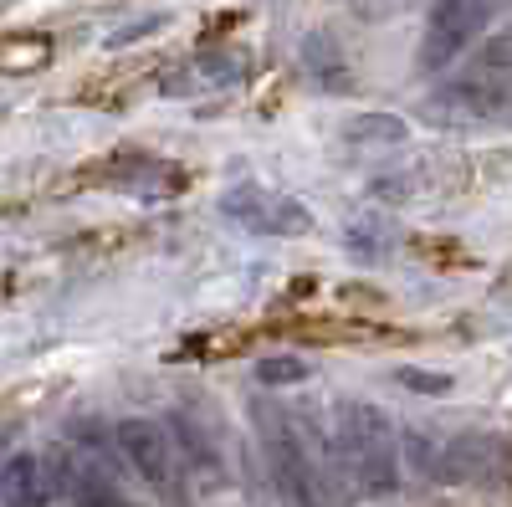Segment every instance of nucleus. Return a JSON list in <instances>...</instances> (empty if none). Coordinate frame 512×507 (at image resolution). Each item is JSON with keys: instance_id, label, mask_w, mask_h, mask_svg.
Segmentation results:
<instances>
[{"instance_id": "nucleus-2", "label": "nucleus", "mask_w": 512, "mask_h": 507, "mask_svg": "<svg viewBox=\"0 0 512 507\" xmlns=\"http://www.w3.org/2000/svg\"><path fill=\"white\" fill-rule=\"evenodd\" d=\"M441 98H446V108H456L466 118H502V113H512V36L487 41L482 57L472 62V72L456 77Z\"/></svg>"}, {"instance_id": "nucleus-8", "label": "nucleus", "mask_w": 512, "mask_h": 507, "mask_svg": "<svg viewBox=\"0 0 512 507\" xmlns=\"http://www.w3.org/2000/svg\"><path fill=\"white\" fill-rule=\"evenodd\" d=\"M344 139L354 144H405L410 139V123L395 113H359L344 123Z\"/></svg>"}, {"instance_id": "nucleus-1", "label": "nucleus", "mask_w": 512, "mask_h": 507, "mask_svg": "<svg viewBox=\"0 0 512 507\" xmlns=\"http://www.w3.org/2000/svg\"><path fill=\"white\" fill-rule=\"evenodd\" d=\"M338 451L359 492L390 497L400 487V441L390 415L369 400H344L338 405Z\"/></svg>"}, {"instance_id": "nucleus-4", "label": "nucleus", "mask_w": 512, "mask_h": 507, "mask_svg": "<svg viewBox=\"0 0 512 507\" xmlns=\"http://www.w3.org/2000/svg\"><path fill=\"white\" fill-rule=\"evenodd\" d=\"M262 441H267V461H272V477H277L282 497H287L292 507H318L313 461H308L303 436H297V426H292L287 410H262Z\"/></svg>"}, {"instance_id": "nucleus-14", "label": "nucleus", "mask_w": 512, "mask_h": 507, "mask_svg": "<svg viewBox=\"0 0 512 507\" xmlns=\"http://www.w3.org/2000/svg\"><path fill=\"white\" fill-rule=\"evenodd\" d=\"M395 379L415 395H451V374H441V369H400Z\"/></svg>"}, {"instance_id": "nucleus-16", "label": "nucleus", "mask_w": 512, "mask_h": 507, "mask_svg": "<svg viewBox=\"0 0 512 507\" xmlns=\"http://www.w3.org/2000/svg\"><path fill=\"white\" fill-rule=\"evenodd\" d=\"M374 195L379 200H405L410 185H405V175H384V180H374Z\"/></svg>"}, {"instance_id": "nucleus-13", "label": "nucleus", "mask_w": 512, "mask_h": 507, "mask_svg": "<svg viewBox=\"0 0 512 507\" xmlns=\"http://www.w3.org/2000/svg\"><path fill=\"white\" fill-rule=\"evenodd\" d=\"M349 246L364 251V257H379L384 246H395V226L390 221H379V216H364L349 226Z\"/></svg>"}, {"instance_id": "nucleus-9", "label": "nucleus", "mask_w": 512, "mask_h": 507, "mask_svg": "<svg viewBox=\"0 0 512 507\" xmlns=\"http://www.w3.org/2000/svg\"><path fill=\"white\" fill-rule=\"evenodd\" d=\"M303 67L313 72V82H323V88H344V52L333 47V36L313 31L303 41Z\"/></svg>"}, {"instance_id": "nucleus-11", "label": "nucleus", "mask_w": 512, "mask_h": 507, "mask_svg": "<svg viewBox=\"0 0 512 507\" xmlns=\"http://www.w3.org/2000/svg\"><path fill=\"white\" fill-rule=\"evenodd\" d=\"M47 62H52V41L47 36H16V41L0 47V67L6 72H36Z\"/></svg>"}, {"instance_id": "nucleus-15", "label": "nucleus", "mask_w": 512, "mask_h": 507, "mask_svg": "<svg viewBox=\"0 0 512 507\" xmlns=\"http://www.w3.org/2000/svg\"><path fill=\"white\" fill-rule=\"evenodd\" d=\"M164 26V16H149V21H134V26H118L113 36H108V47H128V41H144V36H154Z\"/></svg>"}, {"instance_id": "nucleus-7", "label": "nucleus", "mask_w": 512, "mask_h": 507, "mask_svg": "<svg viewBox=\"0 0 512 507\" xmlns=\"http://www.w3.org/2000/svg\"><path fill=\"white\" fill-rule=\"evenodd\" d=\"M502 461H507L502 436H492V431H461L456 441H446L436 451L431 477H441V482H492L502 472Z\"/></svg>"}, {"instance_id": "nucleus-6", "label": "nucleus", "mask_w": 512, "mask_h": 507, "mask_svg": "<svg viewBox=\"0 0 512 507\" xmlns=\"http://www.w3.org/2000/svg\"><path fill=\"white\" fill-rule=\"evenodd\" d=\"M221 210H226L236 226L256 231V236H297V231L313 226L308 205H297L287 195H272V190H256V185H236L221 200Z\"/></svg>"}, {"instance_id": "nucleus-5", "label": "nucleus", "mask_w": 512, "mask_h": 507, "mask_svg": "<svg viewBox=\"0 0 512 507\" xmlns=\"http://www.w3.org/2000/svg\"><path fill=\"white\" fill-rule=\"evenodd\" d=\"M113 446H118V456L134 467V477L139 482H149V487H169L175 482V441H169V431L159 426V420H139V415H128V420H118L113 426Z\"/></svg>"}, {"instance_id": "nucleus-3", "label": "nucleus", "mask_w": 512, "mask_h": 507, "mask_svg": "<svg viewBox=\"0 0 512 507\" xmlns=\"http://www.w3.org/2000/svg\"><path fill=\"white\" fill-rule=\"evenodd\" d=\"M487 21H492V0H436L420 36V72H446L482 36Z\"/></svg>"}, {"instance_id": "nucleus-10", "label": "nucleus", "mask_w": 512, "mask_h": 507, "mask_svg": "<svg viewBox=\"0 0 512 507\" xmlns=\"http://www.w3.org/2000/svg\"><path fill=\"white\" fill-rule=\"evenodd\" d=\"M0 492L11 497V507H31L36 492H41V467H36V456H11V467L0 472Z\"/></svg>"}, {"instance_id": "nucleus-12", "label": "nucleus", "mask_w": 512, "mask_h": 507, "mask_svg": "<svg viewBox=\"0 0 512 507\" xmlns=\"http://www.w3.org/2000/svg\"><path fill=\"white\" fill-rule=\"evenodd\" d=\"M308 379V364L297 354H272V359H256V385L267 390H282V385H303Z\"/></svg>"}]
</instances>
